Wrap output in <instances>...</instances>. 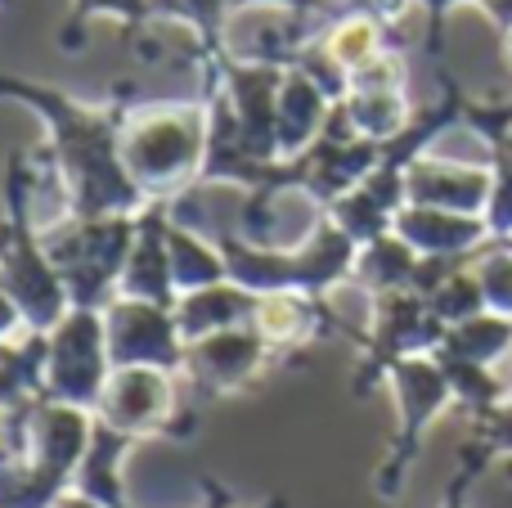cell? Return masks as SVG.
Wrapping results in <instances>:
<instances>
[{
    "mask_svg": "<svg viewBox=\"0 0 512 508\" xmlns=\"http://www.w3.org/2000/svg\"><path fill=\"white\" fill-rule=\"evenodd\" d=\"M0 99H18L50 126V153L45 158H50L54 180L68 198L72 221L140 216L149 207L122 162V122L131 104H122V99L86 104V99L68 95L59 86L18 77H0Z\"/></svg>",
    "mask_w": 512,
    "mask_h": 508,
    "instance_id": "obj_1",
    "label": "cell"
},
{
    "mask_svg": "<svg viewBox=\"0 0 512 508\" xmlns=\"http://www.w3.org/2000/svg\"><path fill=\"white\" fill-rule=\"evenodd\" d=\"M207 99L203 104H131L122 122L126 176L144 203H176L203 185L207 167Z\"/></svg>",
    "mask_w": 512,
    "mask_h": 508,
    "instance_id": "obj_2",
    "label": "cell"
},
{
    "mask_svg": "<svg viewBox=\"0 0 512 508\" xmlns=\"http://www.w3.org/2000/svg\"><path fill=\"white\" fill-rule=\"evenodd\" d=\"M32 158L9 153L5 167V221H0V293L14 297L32 333H54L72 311L68 288L45 252L41 225L32 216Z\"/></svg>",
    "mask_w": 512,
    "mask_h": 508,
    "instance_id": "obj_3",
    "label": "cell"
},
{
    "mask_svg": "<svg viewBox=\"0 0 512 508\" xmlns=\"http://www.w3.org/2000/svg\"><path fill=\"white\" fill-rule=\"evenodd\" d=\"M212 239L225 252L230 279L256 297L306 293L315 302H324L333 288H342L351 279L355 252H360V243L346 239L333 221H324V230L310 243H301V248H256V243H243L234 230L212 234Z\"/></svg>",
    "mask_w": 512,
    "mask_h": 508,
    "instance_id": "obj_4",
    "label": "cell"
},
{
    "mask_svg": "<svg viewBox=\"0 0 512 508\" xmlns=\"http://www.w3.org/2000/svg\"><path fill=\"white\" fill-rule=\"evenodd\" d=\"M140 216H104V221H63L45 239L54 270L68 288L72 311H104L117 297Z\"/></svg>",
    "mask_w": 512,
    "mask_h": 508,
    "instance_id": "obj_5",
    "label": "cell"
},
{
    "mask_svg": "<svg viewBox=\"0 0 512 508\" xmlns=\"http://www.w3.org/2000/svg\"><path fill=\"white\" fill-rule=\"evenodd\" d=\"M387 383H391V396H396L400 428H396V441H391L387 459H382L378 477H373V491H378L382 500H396L405 477H409V468H414V459H418L423 432L454 405V387H450V374L441 369L436 356L400 360V365L387 374Z\"/></svg>",
    "mask_w": 512,
    "mask_h": 508,
    "instance_id": "obj_6",
    "label": "cell"
},
{
    "mask_svg": "<svg viewBox=\"0 0 512 508\" xmlns=\"http://www.w3.org/2000/svg\"><path fill=\"white\" fill-rule=\"evenodd\" d=\"M108 378H113V360H108L104 311H68L59 329L50 333L45 401L95 414L99 401H104Z\"/></svg>",
    "mask_w": 512,
    "mask_h": 508,
    "instance_id": "obj_7",
    "label": "cell"
},
{
    "mask_svg": "<svg viewBox=\"0 0 512 508\" xmlns=\"http://www.w3.org/2000/svg\"><path fill=\"white\" fill-rule=\"evenodd\" d=\"M445 342V324L432 315V306L418 293H387L373 297L369 311V342H364V360L355 374V396L373 392L387 383V374L409 356H436Z\"/></svg>",
    "mask_w": 512,
    "mask_h": 508,
    "instance_id": "obj_8",
    "label": "cell"
},
{
    "mask_svg": "<svg viewBox=\"0 0 512 508\" xmlns=\"http://www.w3.org/2000/svg\"><path fill=\"white\" fill-rule=\"evenodd\" d=\"M104 333H108V360L113 369H167L185 374V338H180L176 311L153 302H131L113 297L104 306Z\"/></svg>",
    "mask_w": 512,
    "mask_h": 508,
    "instance_id": "obj_9",
    "label": "cell"
},
{
    "mask_svg": "<svg viewBox=\"0 0 512 508\" xmlns=\"http://www.w3.org/2000/svg\"><path fill=\"white\" fill-rule=\"evenodd\" d=\"M95 419L135 441L153 437V432H189L185 423H176V374H167V369H140V365L113 369Z\"/></svg>",
    "mask_w": 512,
    "mask_h": 508,
    "instance_id": "obj_10",
    "label": "cell"
},
{
    "mask_svg": "<svg viewBox=\"0 0 512 508\" xmlns=\"http://www.w3.org/2000/svg\"><path fill=\"white\" fill-rule=\"evenodd\" d=\"M270 360V347L265 338L252 329V324H239V329L212 333V338H198L185 347V374L194 378V387L203 396H230L243 392L256 374Z\"/></svg>",
    "mask_w": 512,
    "mask_h": 508,
    "instance_id": "obj_11",
    "label": "cell"
},
{
    "mask_svg": "<svg viewBox=\"0 0 512 508\" xmlns=\"http://www.w3.org/2000/svg\"><path fill=\"white\" fill-rule=\"evenodd\" d=\"M391 230H396L418 257H441V261H477V252H486L490 243H495L486 216L436 212V207H414V203L400 207Z\"/></svg>",
    "mask_w": 512,
    "mask_h": 508,
    "instance_id": "obj_12",
    "label": "cell"
},
{
    "mask_svg": "<svg viewBox=\"0 0 512 508\" xmlns=\"http://www.w3.org/2000/svg\"><path fill=\"white\" fill-rule=\"evenodd\" d=\"M490 167H459V162L418 158L405 171V198L414 207H436V212L459 216H486L490 207Z\"/></svg>",
    "mask_w": 512,
    "mask_h": 508,
    "instance_id": "obj_13",
    "label": "cell"
},
{
    "mask_svg": "<svg viewBox=\"0 0 512 508\" xmlns=\"http://www.w3.org/2000/svg\"><path fill=\"white\" fill-rule=\"evenodd\" d=\"M333 108L337 99L319 81H310L301 68L283 72L279 104H274V149H279V162H292L306 149H315V140L333 122Z\"/></svg>",
    "mask_w": 512,
    "mask_h": 508,
    "instance_id": "obj_14",
    "label": "cell"
},
{
    "mask_svg": "<svg viewBox=\"0 0 512 508\" xmlns=\"http://www.w3.org/2000/svg\"><path fill=\"white\" fill-rule=\"evenodd\" d=\"M162 221H167V203H149L140 212V234H135V243H131V257H126L117 297L176 311L180 293H176V284H171V257H167V239H162Z\"/></svg>",
    "mask_w": 512,
    "mask_h": 508,
    "instance_id": "obj_15",
    "label": "cell"
},
{
    "mask_svg": "<svg viewBox=\"0 0 512 508\" xmlns=\"http://www.w3.org/2000/svg\"><path fill=\"white\" fill-rule=\"evenodd\" d=\"M256 302H261V297L248 293L243 284H234V279L212 284V288H198V293H185L176 302L180 338H185V347H189V342H198V338H212V333L252 324Z\"/></svg>",
    "mask_w": 512,
    "mask_h": 508,
    "instance_id": "obj_16",
    "label": "cell"
},
{
    "mask_svg": "<svg viewBox=\"0 0 512 508\" xmlns=\"http://www.w3.org/2000/svg\"><path fill=\"white\" fill-rule=\"evenodd\" d=\"M131 446H135V437H126V432L95 419V437H90V450L77 468L72 491H81L86 500H99L104 508H131L126 486H122V464L131 455Z\"/></svg>",
    "mask_w": 512,
    "mask_h": 508,
    "instance_id": "obj_17",
    "label": "cell"
},
{
    "mask_svg": "<svg viewBox=\"0 0 512 508\" xmlns=\"http://www.w3.org/2000/svg\"><path fill=\"white\" fill-rule=\"evenodd\" d=\"M418 261L423 257H418L396 230H387L355 252V266H351V279H346V284H355L369 297L409 293V288H414V275H418Z\"/></svg>",
    "mask_w": 512,
    "mask_h": 508,
    "instance_id": "obj_18",
    "label": "cell"
},
{
    "mask_svg": "<svg viewBox=\"0 0 512 508\" xmlns=\"http://www.w3.org/2000/svg\"><path fill=\"white\" fill-rule=\"evenodd\" d=\"M162 239H167V257H171V284L176 293H198V288H212V284H225L230 279V266H225V252L216 248V239L207 234L189 230V225L162 221Z\"/></svg>",
    "mask_w": 512,
    "mask_h": 508,
    "instance_id": "obj_19",
    "label": "cell"
},
{
    "mask_svg": "<svg viewBox=\"0 0 512 508\" xmlns=\"http://www.w3.org/2000/svg\"><path fill=\"white\" fill-rule=\"evenodd\" d=\"M441 360H463V365H481L495 369L499 360L512 356V320L508 315H477V320H463L454 329H445V342L436 347Z\"/></svg>",
    "mask_w": 512,
    "mask_h": 508,
    "instance_id": "obj_20",
    "label": "cell"
},
{
    "mask_svg": "<svg viewBox=\"0 0 512 508\" xmlns=\"http://www.w3.org/2000/svg\"><path fill=\"white\" fill-rule=\"evenodd\" d=\"M337 108H342L351 135L373 140V144H391L414 122V113H409V104H405V90H351Z\"/></svg>",
    "mask_w": 512,
    "mask_h": 508,
    "instance_id": "obj_21",
    "label": "cell"
},
{
    "mask_svg": "<svg viewBox=\"0 0 512 508\" xmlns=\"http://www.w3.org/2000/svg\"><path fill=\"white\" fill-rule=\"evenodd\" d=\"M427 306H432V315L445 324V329H454V324H463V320H477V315H486V293H481L477 270L459 266L441 288H436L432 297H427Z\"/></svg>",
    "mask_w": 512,
    "mask_h": 508,
    "instance_id": "obj_22",
    "label": "cell"
},
{
    "mask_svg": "<svg viewBox=\"0 0 512 508\" xmlns=\"http://www.w3.org/2000/svg\"><path fill=\"white\" fill-rule=\"evenodd\" d=\"M319 45L328 50V59L333 63H342L346 77H351V68H360L364 59H373L378 50H387V45H382V32H378V18L373 14L342 18V23H337Z\"/></svg>",
    "mask_w": 512,
    "mask_h": 508,
    "instance_id": "obj_23",
    "label": "cell"
},
{
    "mask_svg": "<svg viewBox=\"0 0 512 508\" xmlns=\"http://www.w3.org/2000/svg\"><path fill=\"white\" fill-rule=\"evenodd\" d=\"M472 270H477L481 293H486V311L512 320V248L508 243H490L486 252H477Z\"/></svg>",
    "mask_w": 512,
    "mask_h": 508,
    "instance_id": "obj_24",
    "label": "cell"
},
{
    "mask_svg": "<svg viewBox=\"0 0 512 508\" xmlns=\"http://www.w3.org/2000/svg\"><path fill=\"white\" fill-rule=\"evenodd\" d=\"M490 207H486V225H490V239L508 243L512 239V153L495 149V162H490Z\"/></svg>",
    "mask_w": 512,
    "mask_h": 508,
    "instance_id": "obj_25",
    "label": "cell"
},
{
    "mask_svg": "<svg viewBox=\"0 0 512 508\" xmlns=\"http://www.w3.org/2000/svg\"><path fill=\"white\" fill-rule=\"evenodd\" d=\"M351 90H405V63L396 50H378L373 59H364L360 68H351Z\"/></svg>",
    "mask_w": 512,
    "mask_h": 508,
    "instance_id": "obj_26",
    "label": "cell"
},
{
    "mask_svg": "<svg viewBox=\"0 0 512 508\" xmlns=\"http://www.w3.org/2000/svg\"><path fill=\"white\" fill-rule=\"evenodd\" d=\"M221 5L225 0H149L153 14L185 18V23L198 27V36H207V41H216V32H221Z\"/></svg>",
    "mask_w": 512,
    "mask_h": 508,
    "instance_id": "obj_27",
    "label": "cell"
},
{
    "mask_svg": "<svg viewBox=\"0 0 512 508\" xmlns=\"http://www.w3.org/2000/svg\"><path fill=\"white\" fill-rule=\"evenodd\" d=\"M495 464V459L486 455V450L477 446V441H468L463 446V459H459V473L450 477V486H445V500H441V508H468V491H472V482H477L486 468Z\"/></svg>",
    "mask_w": 512,
    "mask_h": 508,
    "instance_id": "obj_28",
    "label": "cell"
},
{
    "mask_svg": "<svg viewBox=\"0 0 512 508\" xmlns=\"http://www.w3.org/2000/svg\"><path fill=\"white\" fill-rule=\"evenodd\" d=\"M90 14H113V18H126V23H135V18L149 14V0H77V9H72V23H68V32H63V45H77L81 23H86Z\"/></svg>",
    "mask_w": 512,
    "mask_h": 508,
    "instance_id": "obj_29",
    "label": "cell"
},
{
    "mask_svg": "<svg viewBox=\"0 0 512 508\" xmlns=\"http://www.w3.org/2000/svg\"><path fill=\"white\" fill-rule=\"evenodd\" d=\"M472 441H477L490 459H512V401H504L495 414H486V419H477Z\"/></svg>",
    "mask_w": 512,
    "mask_h": 508,
    "instance_id": "obj_30",
    "label": "cell"
},
{
    "mask_svg": "<svg viewBox=\"0 0 512 508\" xmlns=\"http://www.w3.org/2000/svg\"><path fill=\"white\" fill-rule=\"evenodd\" d=\"M198 486H203V500H207V508H234V500H230V491H225L216 477H198ZM265 508H288V500H265Z\"/></svg>",
    "mask_w": 512,
    "mask_h": 508,
    "instance_id": "obj_31",
    "label": "cell"
},
{
    "mask_svg": "<svg viewBox=\"0 0 512 508\" xmlns=\"http://www.w3.org/2000/svg\"><path fill=\"white\" fill-rule=\"evenodd\" d=\"M18 333H27L23 311H18V306H14V297H9V293H0V342L18 338Z\"/></svg>",
    "mask_w": 512,
    "mask_h": 508,
    "instance_id": "obj_32",
    "label": "cell"
},
{
    "mask_svg": "<svg viewBox=\"0 0 512 508\" xmlns=\"http://www.w3.org/2000/svg\"><path fill=\"white\" fill-rule=\"evenodd\" d=\"M54 508H104V504H99V500H86L81 491H68L59 504H54Z\"/></svg>",
    "mask_w": 512,
    "mask_h": 508,
    "instance_id": "obj_33",
    "label": "cell"
},
{
    "mask_svg": "<svg viewBox=\"0 0 512 508\" xmlns=\"http://www.w3.org/2000/svg\"><path fill=\"white\" fill-rule=\"evenodd\" d=\"M230 5H261V0H230ZM265 5H297V9H306L310 0H265Z\"/></svg>",
    "mask_w": 512,
    "mask_h": 508,
    "instance_id": "obj_34",
    "label": "cell"
},
{
    "mask_svg": "<svg viewBox=\"0 0 512 508\" xmlns=\"http://www.w3.org/2000/svg\"><path fill=\"white\" fill-rule=\"evenodd\" d=\"M504 54H508V63H512V32H504Z\"/></svg>",
    "mask_w": 512,
    "mask_h": 508,
    "instance_id": "obj_35",
    "label": "cell"
},
{
    "mask_svg": "<svg viewBox=\"0 0 512 508\" xmlns=\"http://www.w3.org/2000/svg\"><path fill=\"white\" fill-rule=\"evenodd\" d=\"M508 248H512V239H508Z\"/></svg>",
    "mask_w": 512,
    "mask_h": 508,
    "instance_id": "obj_36",
    "label": "cell"
},
{
    "mask_svg": "<svg viewBox=\"0 0 512 508\" xmlns=\"http://www.w3.org/2000/svg\"><path fill=\"white\" fill-rule=\"evenodd\" d=\"M508 383H512V378H508Z\"/></svg>",
    "mask_w": 512,
    "mask_h": 508,
    "instance_id": "obj_37",
    "label": "cell"
}]
</instances>
